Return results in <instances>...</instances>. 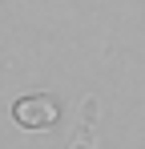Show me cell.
<instances>
[{"label":"cell","instance_id":"1","mask_svg":"<svg viewBox=\"0 0 145 149\" xmlns=\"http://www.w3.org/2000/svg\"><path fill=\"white\" fill-rule=\"evenodd\" d=\"M12 117L20 125H28V129H48V125H56L61 109H56L52 97H20L16 109H12Z\"/></svg>","mask_w":145,"mask_h":149}]
</instances>
